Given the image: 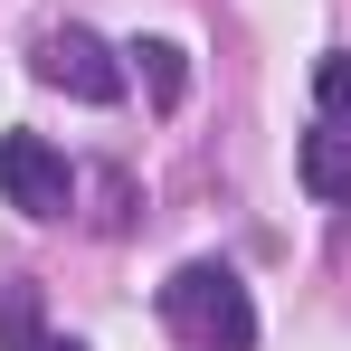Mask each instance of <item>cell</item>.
<instances>
[{"label": "cell", "mask_w": 351, "mask_h": 351, "mask_svg": "<svg viewBox=\"0 0 351 351\" xmlns=\"http://www.w3.org/2000/svg\"><path fill=\"white\" fill-rule=\"evenodd\" d=\"M313 95H323L332 123H351V58H323V66H313Z\"/></svg>", "instance_id": "52a82bcc"}, {"label": "cell", "mask_w": 351, "mask_h": 351, "mask_svg": "<svg viewBox=\"0 0 351 351\" xmlns=\"http://www.w3.org/2000/svg\"><path fill=\"white\" fill-rule=\"evenodd\" d=\"M133 58H143V86H152V105L171 114V105H180V86H190V66H180V48H171V38H143Z\"/></svg>", "instance_id": "8992f818"}, {"label": "cell", "mask_w": 351, "mask_h": 351, "mask_svg": "<svg viewBox=\"0 0 351 351\" xmlns=\"http://www.w3.org/2000/svg\"><path fill=\"white\" fill-rule=\"evenodd\" d=\"M0 199L19 219H66L76 209V171L48 133H0Z\"/></svg>", "instance_id": "7a4b0ae2"}, {"label": "cell", "mask_w": 351, "mask_h": 351, "mask_svg": "<svg viewBox=\"0 0 351 351\" xmlns=\"http://www.w3.org/2000/svg\"><path fill=\"white\" fill-rule=\"evenodd\" d=\"M294 171H304L313 199L351 209V133H332V123H323V133H304V143H294Z\"/></svg>", "instance_id": "277c9868"}, {"label": "cell", "mask_w": 351, "mask_h": 351, "mask_svg": "<svg viewBox=\"0 0 351 351\" xmlns=\"http://www.w3.org/2000/svg\"><path fill=\"white\" fill-rule=\"evenodd\" d=\"M162 323H171L190 351H256V304L219 256H190L171 285H162Z\"/></svg>", "instance_id": "6da1fadb"}, {"label": "cell", "mask_w": 351, "mask_h": 351, "mask_svg": "<svg viewBox=\"0 0 351 351\" xmlns=\"http://www.w3.org/2000/svg\"><path fill=\"white\" fill-rule=\"evenodd\" d=\"M0 351H86V342H66V332L38 323V285H10L0 294Z\"/></svg>", "instance_id": "5b68a950"}, {"label": "cell", "mask_w": 351, "mask_h": 351, "mask_svg": "<svg viewBox=\"0 0 351 351\" xmlns=\"http://www.w3.org/2000/svg\"><path fill=\"white\" fill-rule=\"evenodd\" d=\"M38 76H48L58 95H76V105H114V95H123V66H114V48H105L95 29H76V19L38 38Z\"/></svg>", "instance_id": "3957f363"}]
</instances>
